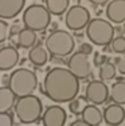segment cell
<instances>
[{
  "instance_id": "1",
  "label": "cell",
  "mask_w": 125,
  "mask_h": 126,
  "mask_svg": "<svg viewBox=\"0 0 125 126\" xmlns=\"http://www.w3.org/2000/svg\"><path fill=\"white\" fill-rule=\"evenodd\" d=\"M42 93L55 103H66L78 97L79 79L69 68L54 67L44 77Z\"/></svg>"
},
{
  "instance_id": "2",
  "label": "cell",
  "mask_w": 125,
  "mask_h": 126,
  "mask_svg": "<svg viewBox=\"0 0 125 126\" xmlns=\"http://www.w3.org/2000/svg\"><path fill=\"white\" fill-rule=\"evenodd\" d=\"M38 86V78L30 68L20 67L10 74L7 80V87L14 93L16 98L27 97L34 94Z\"/></svg>"
},
{
  "instance_id": "3",
  "label": "cell",
  "mask_w": 125,
  "mask_h": 126,
  "mask_svg": "<svg viewBox=\"0 0 125 126\" xmlns=\"http://www.w3.org/2000/svg\"><path fill=\"white\" fill-rule=\"evenodd\" d=\"M47 52L54 58H65L73 54L75 48V39L69 31L54 30L44 40Z\"/></svg>"
},
{
  "instance_id": "4",
  "label": "cell",
  "mask_w": 125,
  "mask_h": 126,
  "mask_svg": "<svg viewBox=\"0 0 125 126\" xmlns=\"http://www.w3.org/2000/svg\"><path fill=\"white\" fill-rule=\"evenodd\" d=\"M15 115L22 124H34L38 122L43 114V105L36 95L31 94L27 97L18 98L14 105Z\"/></svg>"
},
{
  "instance_id": "5",
  "label": "cell",
  "mask_w": 125,
  "mask_h": 126,
  "mask_svg": "<svg viewBox=\"0 0 125 126\" xmlns=\"http://www.w3.org/2000/svg\"><path fill=\"white\" fill-rule=\"evenodd\" d=\"M86 36L96 46H109L114 38V27L109 20L94 17L90 19V22L86 26Z\"/></svg>"
},
{
  "instance_id": "6",
  "label": "cell",
  "mask_w": 125,
  "mask_h": 126,
  "mask_svg": "<svg viewBox=\"0 0 125 126\" xmlns=\"http://www.w3.org/2000/svg\"><path fill=\"white\" fill-rule=\"evenodd\" d=\"M22 22L24 28L35 32L44 31L51 23V14L42 4H31L23 12Z\"/></svg>"
},
{
  "instance_id": "7",
  "label": "cell",
  "mask_w": 125,
  "mask_h": 126,
  "mask_svg": "<svg viewBox=\"0 0 125 126\" xmlns=\"http://www.w3.org/2000/svg\"><path fill=\"white\" fill-rule=\"evenodd\" d=\"M90 12L86 7L79 4H75L73 7H69L66 11V16H65V24L71 31H81L86 28L88 23L90 22Z\"/></svg>"
},
{
  "instance_id": "8",
  "label": "cell",
  "mask_w": 125,
  "mask_h": 126,
  "mask_svg": "<svg viewBox=\"0 0 125 126\" xmlns=\"http://www.w3.org/2000/svg\"><path fill=\"white\" fill-rule=\"evenodd\" d=\"M66 64L70 73H73L78 79H86L91 74V64L88 55L79 52V51L71 54L70 58L67 59Z\"/></svg>"
},
{
  "instance_id": "9",
  "label": "cell",
  "mask_w": 125,
  "mask_h": 126,
  "mask_svg": "<svg viewBox=\"0 0 125 126\" xmlns=\"http://www.w3.org/2000/svg\"><path fill=\"white\" fill-rule=\"evenodd\" d=\"M85 98L90 105H102L109 98V89L102 80H91L85 90Z\"/></svg>"
},
{
  "instance_id": "10",
  "label": "cell",
  "mask_w": 125,
  "mask_h": 126,
  "mask_svg": "<svg viewBox=\"0 0 125 126\" xmlns=\"http://www.w3.org/2000/svg\"><path fill=\"white\" fill-rule=\"evenodd\" d=\"M66 111L59 105L49 106L42 114V124L43 126H65L66 124Z\"/></svg>"
},
{
  "instance_id": "11",
  "label": "cell",
  "mask_w": 125,
  "mask_h": 126,
  "mask_svg": "<svg viewBox=\"0 0 125 126\" xmlns=\"http://www.w3.org/2000/svg\"><path fill=\"white\" fill-rule=\"evenodd\" d=\"M26 0H0V19H15L23 11Z\"/></svg>"
},
{
  "instance_id": "12",
  "label": "cell",
  "mask_w": 125,
  "mask_h": 126,
  "mask_svg": "<svg viewBox=\"0 0 125 126\" xmlns=\"http://www.w3.org/2000/svg\"><path fill=\"white\" fill-rule=\"evenodd\" d=\"M106 19L114 24L125 23V0H112L106 5Z\"/></svg>"
},
{
  "instance_id": "13",
  "label": "cell",
  "mask_w": 125,
  "mask_h": 126,
  "mask_svg": "<svg viewBox=\"0 0 125 126\" xmlns=\"http://www.w3.org/2000/svg\"><path fill=\"white\" fill-rule=\"evenodd\" d=\"M102 118L108 126H118L125 119V109L121 105H109L104 110Z\"/></svg>"
},
{
  "instance_id": "14",
  "label": "cell",
  "mask_w": 125,
  "mask_h": 126,
  "mask_svg": "<svg viewBox=\"0 0 125 126\" xmlns=\"http://www.w3.org/2000/svg\"><path fill=\"white\" fill-rule=\"evenodd\" d=\"M19 62V52L12 46H5L0 48V71L12 70Z\"/></svg>"
},
{
  "instance_id": "15",
  "label": "cell",
  "mask_w": 125,
  "mask_h": 126,
  "mask_svg": "<svg viewBox=\"0 0 125 126\" xmlns=\"http://www.w3.org/2000/svg\"><path fill=\"white\" fill-rule=\"evenodd\" d=\"M82 121H85L90 126H100L101 122L104 121L102 111L96 106V105H88L82 111Z\"/></svg>"
},
{
  "instance_id": "16",
  "label": "cell",
  "mask_w": 125,
  "mask_h": 126,
  "mask_svg": "<svg viewBox=\"0 0 125 126\" xmlns=\"http://www.w3.org/2000/svg\"><path fill=\"white\" fill-rule=\"evenodd\" d=\"M28 61L34 66H38V67L44 66L47 63V61H49V52H47V50L44 47L39 46V44L34 46L28 51Z\"/></svg>"
},
{
  "instance_id": "17",
  "label": "cell",
  "mask_w": 125,
  "mask_h": 126,
  "mask_svg": "<svg viewBox=\"0 0 125 126\" xmlns=\"http://www.w3.org/2000/svg\"><path fill=\"white\" fill-rule=\"evenodd\" d=\"M36 42H38L36 32L32 31V30L22 28L20 32L18 34V44L22 48H31L36 44Z\"/></svg>"
},
{
  "instance_id": "18",
  "label": "cell",
  "mask_w": 125,
  "mask_h": 126,
  "mask_svg": "<svg viewBox=\"0 0 125 126\" xmlns=\"http://www.w3.org/2000/svg\"><path fill=\"white\" fill-rule=\"evenodd\" d=\"M15 95L10 89L5 87H0V113H8L15 105Z\"/></svg>"
},
{
  "instance_id": "19",
  "label": "cell",
  "mask_w": 125,
  "mask_h": 126,
  "mask_svg": "<svg viewBox=\"0 0 125 126\" xmlns=\"http://www.w3.org/2000/svg\"><path fill=\"white\" fill-rule=\"evenodd\" d=\"M44 7L51 15L61 16L69 10L70 0H44Z\"/></svg>"
},
{
  "instance_id": "20",
  "label": "cell",
  "mask_w": 125,
  "mask_h": 126,
  "mask_svg": "<svg viewBox=\"0 0 125 126\" xmlns=\"http://www.w3.org/2000/svg\"><path fill=\"white\" fill-rule=\"evenodd\" d=\"M110 99L116 105H125V82L124 80H118V82L113 83L110 87Z\"/></svg>"
},
{
  "instance_id": "21",
  "label": "cell",
  "mask_w": 125,
  "mask_h": 126,
  "mask_svg": "<svg viewBox=\"0 0 125 126\" xmlns=\"http://www.w3.org/2000/svg\"><path fill=\"white\" fill-rule=\"evenodd\" d=\"M116 73H117V68H116L114 63H112L109 61L105 62L100 67V73H98L100 80H102V82H105V80H112L113 78L116 77Z\"/></svg>"
},
{
  "instance_id": "22",
  "label": "cell",
  "mask_w": 125,
  "mask_h": 126,
  "mask_svg": "<svg viewBox=\"0 0 125 126\" xmlns=\"http://www.w3.org/2000/svg\"><path fill=\"white\" fill-rule=\"evenodd\" d=\"M86 98H82V97H77L74 98L73 101L69 102V109L70 111L73 114H75V115H79V114H82L83 109H85L86 106H88V103H86Z\"/></svg>"
},
{
  "instance_id": "23",
  "label": "cell",
  "mask_w": 125,
  "mask_h": 126,
  "mask_svg": "<svg viewBox=\"0 0 125 126\" xmlns=\"http://www.w3.org/2000/svg\"><path fill=\"white\" fill-rule=\"evenodd\" d=\"M112 52L116 54H125V36L123 35H118V36L113 38V40L109 44Z\"/></svg>"
},
{
  "instance_id": "24",
  "label": "cell",
  "mask_w": 125,
  "mask_h": 126,
  "mask_svg": "<svg viewBox=\"0 0 125 126\" xmlns=\"http://www.w3.org/2000/svg\"><path fill=\"white\" fill-rule=\"evenodd\" d=\"M10 36V26H8L7 20L0 19V44L4 43Z\"/></svg>"
},
{
  "instance_id": "25",
  "label": "cell",
  "mask_w": 125,
  "mask_h": 126,
  "mask_svg": "<svg viewBox=\"0 0 125 126\" xmlns=\"http://www.w3.org/2000/svg\"><path fill=\"white\" fill-rule=\"evenodd\" d=\"M0 126H14V117L11 113H0Z\"/></svg>"
},
{
  "instance_id": "26",
  "label": "cell",
  "mask_w": 125,
  "mask_h": 126,
  "mask_svg": "<svg viewBox=\"0 0 125 126\" xmlns=\"http://www.w3.org/2000/svg\"><path fill=\"white\" fill-rule=\"evenodd\" d=\"M105 62H108V58H106L104 54H101V52H94V55H93V64L94 66H97V67H101V66L104 64Z\"/></svg>"
},
{
  "instance_id": "27",
  "label": "cell",
  "mask_w": 125,
  "mask_h": 126,
  "mask_svg": "<svg viewBox=\"0 0 125 126\" xmlns=\"http://www.w3.org/2000/svg\"><path fill=\"white\" fill-rule=\"evenodd\" d=\"M114 66L118 70V73L125 75V58H121V56H117L114 59Z\"/></svg>"
},
{
  "instance_id": "28",
  "label": "cell",
  "mask_w": 125,
  "mask_h": 126,
  "mask_svg": "<svg viewBox=\"0 0 125 126\" xmlns=\"http://www.w3.org/2000/svg\"><path fill=\"white\" fill-rule=\"evenodd\" d=\"M78 51L82 54H85V55H90V54H93V46H91L90 43H81Z\"/></svg>"
},
{
  "instance_id": "29",
  "label": "cell",
  "mask_w": 125,
  "mask_h": 126,
  "mask_svg": "<svg viewBox=\"0 0 125 126\" xmlns=\"http://www.w3.org/2000/svg\"><path fill=\"white\" fill-rule=\"evenodd\" d=\"M20 30H22V27H20L19 22H16L14 26H11V27H10V36H14V35L19 34Z\"/></svg>"
},
{
  "instance_id": "30",
  "label": "cell",
  "mask_w": 125,
  "mask_h": 126,
  "mask_svg": "<svg viewBox=\"0 0 125 126\" xmlns=\"http://www.w3.org/2000/svg\"><path fill=\"white\" fill-rule=\"evenodd\" d=\"M70 126H90V125H88L85 121H82V119H77V121L71 122Z\"/></svg>"
},
{
  "instance_id": "31",
  "label": "cell",
  "mask_w": 125,
  "mask_h": 126,
  "mask_svg": "<svg viewBox=\"0 0 125 126\" xmlns=\"http://www.w3.org/2000/svg\"><path fill=\"white\" fill-rule=\"evenodd\" d=\"M89 1L93 5H105V4H108L109 0H89Z\"/></svg>"
},
{
  "instance_id": "32",
  "label": "cell",
  "mask_w": 125,
  "mask_h": 126,
  "mask_svg": "<svg viewBox=\"0 0 125 126\" xmlns=\"http://www.w3.org/2000/svg\"><path fill=\"white\" fill-rule=\"evenodd\" d=\"M123 31L125 32V23H124V28H123Z\"/></svg>"
},
{
  "instance_id": "33",
  "label": "cell",
  "mask_w": 125,
  "mask_h": 126,
  "mask_svg": "<svg viewBox=\"0 0 125 126\" xmlns=\"http://www.w3.org/2000/svg\"><path fill=\"white\" fill-rule=\"evenodd\" d=\"M42 1H43V3H44V0H42Z\"/></svg>"
}]
</instances>
